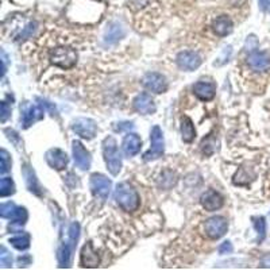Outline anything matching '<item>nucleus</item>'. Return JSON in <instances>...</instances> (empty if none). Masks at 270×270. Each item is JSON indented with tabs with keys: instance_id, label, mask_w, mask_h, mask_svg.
<instances>
[{
	"instance_id": "nucleus-29",
	"label": "nucleus",
	"mask_w": 270,
	"mask_h": 270,
	"mask_svg": "<svg viewBox=\"0 0 270 270\" xmlns=\"http://www.w3.org/2000/svg\"><path fill=\"white\" fill-rule=\"evenodd\" d=\"M0 264L3 268H10L13 265V257L11 254L7 252V249L3 246L1 250H0Z\"/></svg>"
},
{
	"instance_id": "nucleus-4",
	"label": "nucleus",
	"mask_w": 270,
	"mask_h": 270,
	"mask_svg": "<svg viewBox=\"0 0 270 270\" xmlns=\"http://www.w3.org/2000/svg\"><path fill=\"white\" fill-rule=\"evenodd\" d=\"M51 64H54L56 66L61 69H70L73 68L77 63V51L72 48H57L51 51L50 54Z\"/></svg>"
},
{
	"instance_id": "nucleus-27",
	"label": "nucleus",
	"mask_w": 270,
	"mask_h": 270,
	"mask_svg": "<svg viewBox=\"0 0 270 270\" xmlns=\"http://www.w3.org/2000/svg\"><path fill=\"white\" fill-rule=\"evenodd\" d=\"M0 159H1V175H6L7 172H10L11 169V159L8 157V153L6 150H1L0 153Z\"/></svg>"
},
{
	"instance_id": "nucleus-1",
	"label": "nucleus",
	"mask_w": 270,
	"mask_h": 270,
	"mask_svg": "<svg viewBox=\"0 0 270 270\" xmlns=\"http://www.w3.org/2000/svg\"><path fill=\"white\" fill-rule=\"evenodd\" d=\"M115 200L123 211L134 212L139 208L141 199L138 192L127 182H120L115 189Z\"/></svg>"
},
{
	"instance_id": "nucleus-13",
	"label": "nucleus",
	"mask_w": 270,
	"mask_h": 270,
	"mask_svg": "<svg viewBox=\"0 0 270 270\" xmlns=\"http://www.w3.org/2000/svg\"><path fill=\"white\" fill-rule=\"evenodd\" d=\"M200 201L201 206L206 208L207 211H209V212L216 211V209H219L223 206V197L214 189H209L206 193H203Z\"/></svg>"
},
{
	"instance_id": "nucleus-26",
	"label": "nucleus",
	"mask_w": 270,
	"mask_h": 270,
	"mask_svg": "<svg viewBox=\"0 0 270 270\" xmlns=\"http://www.w3.org/2000/svg\"><path fill=\"white\" fill-rule=\"evenodd\" d=\"M27 218H29V215H27V211H26V208L16 207V208H15V211H14V214L11 215L10 220L13 222L14 224L23 226L26 222H27Z\"/></svg>"
},
{
	"instance_id": "nucleus-22",
	"label": "nucleus",
	"mask_w": 270,
	"mask_h": 270,
	"mask_svg": "<svg viewBox=\"0 0 270 270\" xmlns=\"http://www.w3.org/2000/svg\"><path fill=\"white\" fill-rule=\"evenodd\" d=\"M23 176L26 178V184H27V188L30 189V192L32 193H35V195H41L42 192H41V187H39V182H38L37 177H35V173H34V170L30 168V166H27L26 165L25 168H23Z\"/></svg>"
},
{
	"instance_id": "nucleus-9",
	"label": "nucleus",
	"mask_w": 270,
	"mask_h": 270,
	"mask_svg": "<svg viewBox=\"0 0 270 270\" xmlns=\"http://www.w3.org/2000/svg\"><path fill=\"white\" fill-rule=\"evenodd\" d=\"M142 84L144 85V88L154 92V94H163L168 88L166 79L162 75L156 73V72L146 73L142 79Z\"/></svg>"
},
{
	"instance_id": "nucleus-10",
	"label": "nucleus",
	"mask_w": 270,
	"mask_h": 270,
	"mask_svg": "<svg viewBox=\"0 0 270 270\" xmlns=\"http://www.w3.org/2000/svg\"><path fill=\"white\" fill-rule=\"evenodd\" d=\"M73 158H75V163L77 165V168H80L81 170H88L91 168V162H92V157L89 154V151L84 147V144L80 141H73Z\"/></svg>"
},
{
	"instance_id": "nucleus-14",
	"label": "nucleus",
	"mask_w": 270,
	"mask_h": 270,
	"mask_svg": "<svg viewBox=\"0 0 270 270\" xmlns=\"http://www.w3.org/2000/svg\"><path fill=\"white\" fill-rule=\"evenodd\" d=\"M141 147H142V139L138 134H128L123 139L122 149H123V153L126 154L127 157L137 156L141 151Z\"/></svg>"
},
{
	"instance_id": "nucleus-20",
	"label": "nucleus",
	"mask_w": 270,
	"mask_h": 270,
	"mask_svg": "<svg viewBox=\"0 0 270 270\" xmlns=\"http://www.w3.org/2000/svg\"><path fill=\"white\" fill-rule=\"evenodd\" d=\"M212 30L216 35L219 37H226L230 32H233V20L228 18L227 15H222L216 18L212 23Z\"/></svg>"
},
{
	"instance_id": "nucleus-6",
	"label": "nucleus",
	"mask_w": 270,
	"mask_h": 270,
	"mask_svg": "<svg viewBox=\"0 0 270 270\" xmlns=\"http://www.w3.org/2000/svg\"><path fill=\"white\" fill-rule=\"evenodd\" d=\"M89 184H91V191L96 197H99L101 201L107 200L108 195L111 192V187H112V184L107 177L103 176L100 173H95L91 176Z\"/></svg>"
},
{
	"instance_id": "nucleus-31",
	"label": "nucleus",
	"mask_w": 270,
	"mask_h": 270,
	"mask_svg": "<svg viewBox=\"0 0 270 270\" xmlns=\"http://www.w3.org/2000/svg\"><path fill=\"white\" fill-rule=\"evenodd\" d=\"M10 115H11V106H8V103L7 101H1V122L4 123L8 118H10Z\"/></svg>"
},
{
	"instance_id": "nucleus-17",
	"label": "nucleus",
	"mask_w": 270,
	"mask_h": 270,
	"mask_svg": "<svg viewBox=\"0 0 270 270\" xmlns=\"http://www.w3.org/2000/svg\"><path fill=\"white\" fill-rule=\"evenodd\" d=\"M193 92L203 101L212 100L216 94V87L215 84L208 81H199L193 85Z\"/></svg>"
},
{
	"instance_id": "nucleus-2",
	"label": "nucleus",
	"mask_w": 270,
	"mask_h": 270,
	"mask_svg": "<svg viewBox=\"0 0 270 270\" xmlns=\"http://www.w3.org/2000/svg\"><path fill=\"white\" fill-rule=\"evenodd\" d=\"M79 237H80V226L79 223H72L66 234V239L61 246V249L58 250V262L61 268H69L72 254L77 245Z\"/></svg>"
},
{
	"instance_id": "nucleus-18",
	"label": "nucleus",
	"mask_w": 270,
	"mask_h": 270,
	"mask_svg": "<svg viewBox=\"0 0 270 270\" xmlns=\"http://www.w3.org/2000/svg\"><path fill=\"white\" fill-rule=\"evenodd\" d=\"M81 266L82 268H97L99 266V255L94 250V246L91 242H88L87 245L82 247L81 250Z\"/></svg>"
},
{
	"instance_id": "nucleus-34",
	"label": "nucleus",
	"mask_w": 270,
	"mask_h": 270,
	"mask_svg": "<svg viewBox=\"0 0 270 270\" xmlns=\"http://www.w3.org/2000/svg\"><path fill=\"white\" fill-rule=\"evenodd\" d=\"M218 250H219V254H222V255H223V254H230V253L233 252V245H231V242L227 240V242H223V243L219 246Z\"/></svg>"
},
{
	"instance_id": "nucleus-21",
	"label": "nucleus",
	"mask_w": 270,
	"mask_h": 270,
	"mask_svg": "<svg viewBox=\"0 0 270 270\" xmlns=\"http://www.w3.org/2000/svg\"><path fill=\"white\" fill-rule=\"evenodd\" d=\"M180 128H181V135L184 142L191 143V142L196 138L195 126H193V122L191 120V118H188V116H182Z\"/></svg>"
},
{
	"instance_id": "nucleus-23",
	"label": "nucleus",
	"mask_w": 270,
	"mask_h": 270,
	"mask_svg": "<svg viewBox=\"0 0 270 270\" xmlns=\"http://www.w3.org/2000/svg\"><path fill=\"white\" fill-rule=\"evenodd\" d=\"M123 37H125V29L119 23H113L108 29L107 34H106V42H108V44H116Z\"/></svg>"
},
{
	"instance_id": "nucleus-25",
	"label": "nucleus",
	"mask_w": 270,
	"mask_h": 270,
	"mask_svg": "<svg viewBox=\"0 0 270 270\" xmlns=\"http://www.w3.org/2000/svg\"><path fill=\"white\" fill-rule=\"evenodd\" d=\"M14 192H15V184H14L13 178L11 177H3L1 181H0V195H1V197L13 195Z\"/></svg>"
},
{
	"instance_id": "nucleus-7",
	"label": "nucleus",
	"mask_w": 270,
	"mask_h": 270,
	"mask_svg": "<svg viewBox=\"0 0 270 270\" xmlns=\"http://www.w3.org/2000/svg\"><path fill=\"white\" fill-rule=\"evenodd\" d=\"M228 223L223 216H214L204 223V231L208 238L219 239L227 233Z\"/></svg>"
},
{
	"instance_id": "nucleus-35",
	"label": "nucleus",
	"mask_w": 270,
	"mask_h": 270,
	"mask_svg": "<svg viewBox=\"0 0 270 270\" xmlns=\"http://www.w3.org/2000/svg\"><path fill=\"white\" fill-rule=\"evenodd\" d=\"M259 3L264 10H270V0H259Z\"/></svg>"
},
{
	"instance_id": "nucleus-28",
	"label": "nucleus",
	"mask_w": 270,
	"mask_h": 270,
	"mask_svg": "<svg viewBox=\"0 0 270 270\" xmlns=\"http://www.w3.org/2000/svg\"><path fill=\"white\" fill-rule=\"evenodd\" d=\"M15 208H16V206H15L14 203H4V204H1V207H0V215H1V218L10 219L11 215L14 214V211H15Z\"/></svg>"
},
{
	"instance_id": "nucleus-32",
	"label": "nucleus",
	"mask_w": 270,
	"mask_h": 270,
	"mask_svg": "<svg viewBox=\"0 0 270 270\" xmlns=\"http://www.w3.org/2000/svg\"><path fill=\"white\" fill-rule=\"evenodd\" d=\"M113 128H115V131L122 132L125 131V130H131V128H134V125H132L131 122H122V123L113 125Z\"/></svg>"
},
{
	"instance_id": "nucleus-5",
	"label": "nucleus",
	"mask_w": 270,
	"mask_h": 270,
	"mask_svg": "<svg viewBox=\"0 0 270 270\" xmlns=\"http://www.w3.org/2000/svg\"><path fill=\"white\" fill-rule=\"evenodd\" d=\"M151 141V149L146 151L143 156L144 161H151V159H157L163 154V149H165V142H163V134L162 130L158 126H154L151 128L150 134Z\"/></svg>"
},
{
	"instance_id": "nucleus-12",
	"label": "nucleus",
	"mask_w": 270,
	"mask_h": 270,
	"mask_svg": "<svg viewBox=\"0 0 270 270\" xmlns=\"http://www.w3.org/2000/svg\"><path fill=\"white\" fill-rule=\"evenodd\" d=\"M46 161L50 165L53 169L63 170L66 168V165L69 162V158L66 156V153L61 149H50L46 153Z\"/></svg>"
},
{
	"instance_id": "nucleus-11",
	"label": "nucleus",
	"mask_w": 270,
	"mask_h": 270,
	"mask_svg": "<svg viewBox=\"0 0 270 270\" xmlns=\"http://www.w3.org/2000/svg\"><path fill=\"white\" fill-rule=\"evenodd\" d=\"M177 65L184 70H195L201 65V57L192 50H185L178 53Z\"/></svg>"
},
{
	"instance_id": "nucleus-33",
	"label": "nucleus",
	"mask_w": 270,
	"mask_h": 270,
	"mask_svg": "<svg viewBox=\"0 0 270 270\" xmlns=\"http://www.w3.org/2000/svg\"><path fill=\"white\" fill-rule=\"evenodd\" d=\"M38 100L41 101V103H39V106L44 108V110H48L51 115H56L57 111H56V106H54V104H51V103L44 100V99H38Z\"/></svg>"
},
{
	"instance_id": "nucleus-3",
	"label": "nucleus",
	"mask_w": 270,
	"mask_h": 270,
	"mask_svg": "<svg viewBox=\"0 0 270 270\" xmlns=\"http://www.w3.org/2000/svg\"><path fill=\"white\" fill-rule=\"evenodd\" d=\"M103 156H104V161H106L110 173L113 176L119 175L120 169H122V158H120L119 150H118L116 141L112 137H108V138L104 139V142H103Z\"/></svg>"
},
{
	"instance_id": "nucleus-8",
	"label": "nucleus",
	"mask_w": 270,
	"mask_h": 270,
	"mask_svg": "<svg viewBox=\"0 0 270 270\" xmlns=\"http://www.w3.org/2000/svg\"><path fill=\"white\" fill-rule=\"evenodd\" d=\"M72 130L84 139H92L96 135L97 126L95 120L88 119V118H79L72 123Z\"/></svg>"
},
{
	"instance_id": "nucleus-16",
	"label": "nucleus",
	"mask_w": 270,
	"mask_h": 270,
	"mask_svg": "<svg viewBox=\"0 0 270 270\" xmlns=\"http://www.w3.org/2000/svg\"><path fill=\"white\" fill-rule=\"evenodd\" d=\"M134 108L143 115H150V113L156 112V104L149 94H139L134 99Z\"/></svg>"
},
{
	"instance_id": "nucleus-19",
	"label": "nucleus",
	"mask_w": 270,
	"mask_h": 270,
	"mask_svg": "<svg viewBox=\"0 0 270 270\" xmlns=\"http://www.w3.org/2000/svg\"><path fill=\"white\" fill-rule=\"evenodd\" d=\"M247 64L253 70H257V72H264L270 66V60L269 57L266 56L265 53L261 51H254L252 53L249 58H247Z\"/></svg>"
},
{
	"instance_id": "nucleus-15",
	"label": "nucleus",
	"mask_w": 270,
	"mask_h": 270,
	"mask_svg": "<svg viewBox=\"0 0 270 270\" xmlns=\"http://www.w3.org/2000/svg\"><path fill=\"white\" fill-rule=\"evenodd\" d=\"M44 116V108L41 106H32V104H26L22 110V120H23V127L27 128Z\"/></svg>"
},
{
	"instance_id": "nucleus-24",
	"label": "nucleus",
	"mask_w": 270,
	"mask_h": 270,
	"mask_svg": "<svg viewBox=\"0 0 270 270\" xmlns=\"http://www.w3.org/2000/svg\"><path fill=\"white\" fill-rule=\"evenodd\" d=\"M10 243H11L15 249H18V250H26V249H29V246H30V234H19L16 237L10 239Z\"/></svg>"
},
{
	"instance_id": "nucleus-30",
	"label": "nucleus",
	"mask_w": 270,
	"mask_h": 270,
	"mask_svg": "<svg viewBox=\"0 0 270 270\" xmlns=\"http://www.w3.org/2000/svg\"><path fill=\"white\" fill-rule=\"evenodd\" d=\"M254 226H255V230H257V233L261 235L259 239H262L265 237V231H266V223H265V219L264 218H254Z\"/></svg>"
}]
</instances>
